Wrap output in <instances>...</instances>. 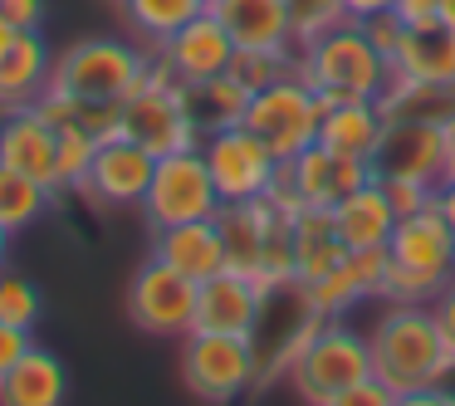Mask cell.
I'll return each instance as SVG.
<instances>
[{
    "mask_svg": "<svg viewBox=\"0 0 455 406\" xmlns=\"http://www.w3.org/2000/svg\"><path fill=\"white\" fill-rule=\"evenodd\" d=\"M284 216V206H275L269 196L259 201H226L216 211L220 226V245H226V265L245 269V275L259 279V265H265V240L275 230V220ZM265 284V279H259Z\"/></svg>",
    "mask_w": 455,
    "mask_h": 406,
    "instance_id": "ffe728a7",
    "label": "cell"
},
{
    "mask_svg": "<svg viewBox=\"0 0 455 406\" xmlns=\"http://www.w3.org/2000/svg\"><path fill=\"white\" fill-rule=\"evenodd\" d=\"M377 181H382V177H377ZM382 187H387V196L396 201V211H402V216H406V211H421V206H431V201H435V191L421 187V181H382Z\"/></svg>",
    "mask_w": 455,
    "mask_h": 406,
    "instance_id": "8d00e7d4",
    "label": "cell"
},
{
    "mask_svg": "<svg viewBox=\"0 0 455 406\" xmlns=\"http://www.w3.org/2000/svg\"><path fill=\"white\" fill-rule=\"evenodd\" d=\"M152 60H157L162 69L187 89V84H201V79L226 74L230 60H235V40H230V30L211 15V5H206V11H201L196 20L181 25L162 50H152Z\"/></svg>",
    "mask_w": 455,
    "mask_h": 406,
    "instance_id": "9a60e30c",
    "label": "cell"
},
{
    "mask_svg": "<svg viewBox=\"0 0 455 406\" xmlns=\"http://www.w3.org/2000/svg\"><path fill=\"white\" fill-rule=\"evenodd\" d=\"M318 123H323V99L314 93V84L299 79V69L284 74V79H275L269 89L250 93L245 128L255 132L279 162H289V157H299L304 147H314Z\"/></svg>",
    "mask_w": 455,
    "mask_h": 406,
    "instance_id": "9c48e42d",
    "label": "cell"
},
{
    "mask_svg": "<svg viewBox=\"0 0 455 406\" xmlns=\"http://www.w3.org/2000/svg\"><path fill=\"white\" fill-rule=\"evenodd\" d=\"M323 308L314 304V289L299 275L269 279L259 294V314L250 328V347H255V386H269L279 377H289L294 357L304 353V343L318 333Z\"/></svg>",
    "mask_w": 455,
    "mask_h": 406,
    "instance_id": "277c9868",
    "label": "cell"
},
{
    "mask_svg": "<svg viewBox=\"0 0 455 406\" xmlns=\"http://www.w3.org/2000/svg\"><path fill=\"white\" fill-rule=\"evenodd\" d=\"M0 318L15 323V328H30V333H35V323L44 318V299H40V289H35L25 275L0 269Z\"/></svg>",
    "mask_w": 455,
    "mask_h": 406,
    "instance_id": "d6a6232c",
    "label": "cell"
},
{
    "mask_svg": "<svg viewBox=\"0 0 455 406\" xmlns=\"http://www.w3.org/2000/svg\"><path fill=\"white\" fill-rule=\"evenodd\" d=\"M113 5H118V0H113Z\"/></svg>",
    "mask_w": 455,
    "mask_h": 406,
    "instance_id": "c3c4849f",
    "label": "cell"
},
{
    "mask_svg": "<svg viewBox=\"0 0 455 406\" xmlns=\"http://www.w3.org/2000/svg\"><path fill=\"white\" fill-rule=\"evenodd\" d=\"M445 132H451V181H455V123H451Z\"/></svg>",
    "mask_w": 455,
    "mask_h": 406,
    "instance_id": "7dc6e473",
    "label": "cell"
},
{
    "mask_svg": "<svg viewBox=\"0 0 455 406\" xmlns=\"http://www.w3.org/2000/svg\"><path fill=\"white\" fill-rule=\"evenodd\" d=\"M363 30H367V40L392 60V50H396V40H402L406 25H402V15H396V11H382V15H372V20H363Z\"/></svg>",
    "mask_w": 455,
    "mask_h": 406,
    "instance_id": "e575fe53",
    "label": "cell"
},
{
    "mask_svg": "<svg viewBox=\"0 0 455 406\" xmlns=\"http://www.w3.org/2000/svg\"><path fill=\"white\" fill-rule=\"evenodd\" d=\"M441 20H451V25H455V0H445V5H441Z\"/></svg>",
    "mask_w": 455,
    "mask_h": 406,
    "instance_id": "bcb514c9",
    "label": "cell"
},
{
    "mask_svg": "<svg viewBox=\"0 0 455 406\" xmlns=\"http://www.w3.org/2000/svg\"><path fill=\"white\" fill-rule=\"evenodd\" d=\"M294 69L304 84H314V93L323 103L333 99H387L396 69L372 40H367L363 20H343L333 30L314 35L308 44L294 50Z\"/></svg>",
    "mask_w": 455,
    "mask_h": 406,
    "instance_id": "7a4b0ae2",
    "label": "cell"
},
{
    "mask_svg": "<svg viewBox=\"0 0 455 406\" xmlns=\"http://www.w3.org/2000/svg\"><path fill=\"white\" fill-rule=\"evenodd\" d=\"M69 396V372L50 347L30 343L20 362L0 377V402L5 406H60Z\"/></svg>",
    "mask_w": 455,
    "mask_h": 406,
    "instance_id": "484cf974",
    "label": "cell"
},
{
    "mask_svg": "<svg viewBox=\"0 0 455 406\" xmlns=\"http://www.w3.org/2000/svg\"><path fill=\"white\" fill-rule=\"evenodd\" d=\"M30 343H35L30 328H15V323H5V318H0V377L20 362V353H25Z\"/></svg>",
    "mask_w": 455,
    "mask_h": 406,
    "instance_id": "d590c367",
    "label": "cell"
},
{
    "mask_svg": "<svg viewBox=\"0 0 455 406\" xmlns=\"http://www.w3.org/2000/svg\"><path fill=\"white\" fill-rule=\"evenodd\" d=\"M211 15L230 30L235 50H294L289 0H211Z\"/></svg>",
    "mask_w": 455,
    "mask_h": 406,
    "instance_id": "44dd1931",
    "label": "cell"
},
{
    "mask_svg": "<svg viewBox=\"0 0 455 406\" xmlns=\"http://www.w3.org/2000/svg\"><path fill=\"white\" fill-rule=\"evenodd\" d=\"M230 74H235L250 93H259V89H269L275 79L294 74V50H235Z\"/></svg>",
    "mask_w": 455,
    "mask_h": 406,
    "instance_id": "1f68e13d",
    "label": "cell"
},
{
    "mask_svg": "<svg viewBox=\"0 0 455 406\" xmlns=\"http://www.w3.org/2000/svg\"><path fill=\"white\" fill-rule=\"evenodd\" d=\"M382 128H387V113L377 99H333V103H323L318 142L343 152V157L372 162L377 142H382Z\"/></svg>",
    "mask_w": 455,
    "mask_h": 406,
    "instance_id": "cb8c5ba5",
    "label": "cell"
},
{
    "mask_svg": "<svg viewBox=\"0 0 455 406\" xmlns=\"http://www.w3.org/2000/svg\"><path fill=\"white\" fill-rule=\"evenodd\" d=\"M367 343H372V372L396 392V402L441 396V382L455 372V357L435 328L431 304L387 299L377 323L367 328Z\"/></svg>",
    "mask_w": 455,
    "mask_h": 406,
    "instance_id": "6da1fadb",
    "label": "cell"
},
{
    "mask_svg": "<svg viewBox=\"0 0 455 406\" xmlns=\"http://www.w3.org/2000/svg\"><path fill=\"white\" fill-rule=\"evenodd\" d=\"M308 289H314V304L323 308V318H343L357 304L387 299V250H347L343 265H333Z\"/></svg>",
    "mask_w": 455,
    "mask_h": 406,
    "instance_id": "ac0fdd59",
    "label": "cell"
},
{
    "mask_svg": "<svg viewBox=\"0 0 455 406\" xmlns=\"http://www.w3.org/2000/svg\"><path fill=\"white\" fill-rule=\"evenodd\" d=\"M206 5L211 0H118V11H123V20H128L132 40L152 44V50H162V44H167L187 20H196Z\"/></svg>",
    "mask_w": 455,
    "mask_h": 406,
    "instance_id": "f1b7e54d",
    "label": "cell"
},
{
    "mask_svg": "<svg viewBox=\"0 0 455 406\" xmlns=\"http://www.w3.org/2000/svg\"><path fill=\"white\" fill-rule=\"evenodd\" d=\"M372 377V343L363 328H353L347 318H323L318 333L304 343V353L294 357L284 382L304 396L308 406H343V396L357 382Z\"/></svg>",
    "mask_w": 455,
    "mask_h": 406,
    "instance_id": "5b68a950",
    "label": "cell"
},
{
    "mask_svg": "<svg viewBox=\"0 0 455 406\" xmlns=\"http://www.w3.org/2000/svg\"><path fill=\"white\" fill-rule=\"evenodd\" d=\"M396 0H343V11H347V20H372V15H382V11H392Z\"/></svg>",
    "mask_w": 455,
    "mask_h": 406,
    "instance_id": "b9f144b4",
    "label": "cell"
},
{
    "mask_svg": "<svg viewBox=\"0 0 455 406\" xmlns=\"http://www.w3.org/2000/svg\"><path fill=\"white\" fill-rule=\"evenodd\" d=\"M392 402H396V392H392V386H387L377 372L367 377V382H357L353 392L343 396V406H392Z\"/></svg>",
    "mask_w": 455,
    "mask_h": 406,
    "instance_id": "f35d334b",
    "label": "cell"
},
{
    "mask_svg": "<svg viewBox=\"0 0 455 406\" xmlns=\"http://www.w3.org/2000/svg\"><path fill=\"white\" fill-rule=\"evenodd\" d=\"M259 294H265V284L255 275H245L235 265L216 269L196 284V328H206V333H250L259 314Z\"/></svg>",
    "mask_w": 455,
    "mask_h": 406,
    "instance_id": "2e32d148",
    "label": "cell"
},
{
    "mask_svg": "<svg viewBox=\"0 0 455 406\" xmlns=\"http://www.w3.org/2000/svg\"><path fill=\"white\" fill-rule=\"evenodd\" d=\"M54 152H60V128L35 103L0 108V162L5 167H20L30 177L60 187V177H54Z\"/></svg>",
    "mask_w": 455,
    "mask_h": 406,
    "instance_id": "e0dca14e",
    "label": "cell"
},
{
    "mask_svg": "<svg viewBox=\"0 0 455 406\" xmlns=\"http://www.w3.org/2000/svg\"><path fill=\"white\" fill-rule=\"evenodd\" d=\"M392 69L406 84H455V25L441 15L406 25L392 50Z\"/></svg>",
    "mask_w": 455,
    "mask_h": 406,
    "instance_id": "d6986e66",
    "label": "cell"
},
{
    "mask_svg": "<svg viewBox=\"0 0 455 406\" xmlns=\"http://www.w3.org/2000/svg\"><path fill=\"white\" fill-rule=\"evenodd\" d=\"M201 152H206V167H211V181L220 191V206L226 201H259L269 196L279 177V157L245 128H220V132H206L201 138Z\"/></svg>",
    "mask_w": 455,
    "mask_h": 406,
    "instance_id": "7c38bea8",
    "label": "cell"
},
{
    "mask_svg": "<svg viewBox=\"0 0 455 406\" xmlns=\"http://www.w3.org/2000/svg\"><path fill=\"white\" fill-rule=\"evenodd\" d=\"M152 167H157V157H152L142 142H132L118 132V138L99 142V152H93V162H89V177H84L79 191L93 206H142Z\"/></svg>",
    "mask_w": 455,
    "mask_h": 406,
    "instance_id": "5bb4252c",
    "label": "cell"
},
{
    "mask_svg": "<svg viewBox=\"0 0 455 406\" xmlns=\"http://www.w3.org/2000/svg\"><path fill=\"white\" fill-rule=\"evenodd\" d=\"M11 235H15V230L0 220V269H5V259H11Z\"/></svg>",
    "mask_w": 455,
    "mask_h": 406,
    "instance_id": "f6af8a7d",
    "label": "cell"
},
{
    "mask_svg": "<svg viewBox=\"0 0 455 406\" xmlns=\"http://www.w3.org/2000/svg\"><path fill=\"white\" fill-rule=\"evenodd\" d=\"M435 211L445 216V226H451V235H455V181H445V187L435 191Z\"/></svg>",
    "mask_w": 455,
    "mask_h": 406,
    "instance_id": "7bdbcfd3",
    "label": "cell"
},
{
    "mask_svg": "<svg viewBox=\"0 0 455 406\" xmlns=\"http://www.w3.org/2000/svg\"><path fill=\"white\" fill-rule=\"evenodd\" d=\"M123 138L142 142L152 157L162 152H177V147H196L201 132L196 118L187 108V89L152 60V69L142 74V84L123 99Z\"/></svg>",
    "mask_w": 455,
    "mask_h": 406,
    "instance_id": "ba28073f",
    "label": "cell"
},
{
    "mask_svg": "<svg viewBox=\"0 0 455 406\" xmlns=\"http://www.w3.org/2000/svg\"><path fill=\"white\" fill-rule=\"evenodd\" d=\"M128 318L152 338H187L196 328V279L148 255L128 289Z\"/></svg>",
    "mask_w": 455,
    "mask_h": 406,
    "instance_id": "4fadbf2b",
    "label": "cell"
},
{
    "mask_svg": "<svg viewBox=\"0 0 455 406\" xmlns=\"http://www.w3.org/2000/svg\"><path fill=\"white\" fill-rule=\"evenodd\" d=\"M142 226L162 230V226H187V220H211L220 211V191L211 181L206 152L196 147H177L162 152L157 167H152L148 196H142Z\"/></svg>",
    "mask_w": 455,
    "mask_h": 406,
    "instance_id": "52a82bcc",
    "label": "cell"
},
{
    "mask_svg": "<svg viewBox=\"0 0 455 406\" xmlns=\"http://www.w3.org/2000/svg\"><path fill=\"white\" fill-rule=\"evenodd\" d=\"M372 177L382 181H421L441 191L451 181V132L431 118H387L382 142L372 152Z\"/></svg>",
    "mask_w": 455,
    "mask_h": 406,
    "instance_id": "8fae6325",
    "label": "cell"
},
{
    "mask_svg": "<svg viewBox=\"0 0 455 406\" xmlns=\"http://www.w3.org/2000/svg\"><path fill=\"white\" fill-rule=\"evenodd\" d=\"M148 69L152 54L142 44L118 40V35H93V40H79L64 54H54L50 89L69 93L79 103H123Z\"/></svg>",
    "mask_w": 455,
    "mask_h": 406,
    "instance_id": "8992f818",
    "label": "cell"
},
{
    "mask_svg": "<svg viewBox=\"0 0 455 406\" xmlns=\"http://www.w3.org/2000/svg\"><path fill=\"white\" fill-rule=\"evenodd\" d=\"M15 35H20V30H15V25L5 20V11H0V60H5V50L15 44Z\"/></svg>",
    "mask_w": 455,
    "mask_h": 406,
    "instance_id": "ee69618b",
    "label": "cell"
},
{
    "mask_svg": "<svg viewBox=\"0 0 455 406\" xmlns=\"http://www.w3.org/2000/svg\"><path fill=\"white\" fill-rule=\"evenodd\" d=\"M187 108L196 118V132H220V128H235L245 123V108H250V89L235 79V74H216V79H201V84H187Z\"/></svg>",
    "mask_w": 455,
    "mask_h": 406,
    "instance_id": "83f0119b",
    "label": "cell"
},
{
    "mask_svg": "<svg viewBox=\"0 0 455 406\" xmlns=\"http://www.w3.org/2000/svg\"><path fill=\"white\" fill-rule=\"evenodd\" d=\"M93 152H99V138H93V132H84L79 123L60 128V152H54V177H60V191H64V187H69V191L84 187Z\"/></svg>",
    "mask_w": 455,
    "mask_h": 406,
    "instance_id": "4dcf8cb0",
    "label": "cell"
},
{
    "mask_svg": "<svg viewBox=\"0 0 455 406\" xmlns=\"http://www.w3.org/2000/svg\"><path fill=\"white\" fill-rule=\"evenodd\" d=\"M54 196H60V187L0 162V220L11 230H30L35 220H44L54 211Z\"/></svg>",
    "mask_w": 455,
    "mask_h": 406,
    "instance_id": "f546056e",
    "label": "cell"
},
{
    "mask_svg": "<svg viewBox=\"0 0 455 406\" xmlns=\"http://www.w3.org/2000/svg\"><path fill=\"white\" fill-rule=\"evenodd\" d=\"M441 5H445V0H396L392 11L402 15V25H416V20H435Z\"/></svg>",
    "mask_w": 455,
    "mask_h": 406,
    "instance_id": "60d3db41",
    "label": "cell"
},
{
    "mask_svg": "<svg viewBox=\"0 0 455 406\" xmlns=\"http://www.w3.org/2000/svg\"><path fill=\"white\" fill-rule=\"evenodd\" d=\"M152 259L181 269L187 279H206L216 269H226V245H220V226L211 220H187V226H162L152 230Z\"/></svg>",
    "mask_w": 455,
    "mask_h": 406,
    "instance_id": "603a6c76",
    "label": "cell"
},
{
    "mask_svg": "<svg viewBox=\"0 0 455 406\" xmlns=\"http://www.w3.org/2000/svg\"><path fill=\"white\" fill-rule=\"evenodd\" d=\"M289 20H294V50H299V44H308L314 35L343 25L347 11H343V0H289Z\"/></svg>",
    "mask_w": 455,
    "mask_h": 406,
    "instance_id": "836d02e7",
    "label": "cell"
},
{
    "mask_svg": "<svg viewBox=\"0 0 455 406\" xmlns=\"http://www.w3.org/2000/svg\"><path fill=\"white\" fill-rule=\"evenodd\" d=\"M451 279H455V235L445 226V216L435 211V201L421 211H406L396 220L392 240H387V299L431 304Z\"/></svg>",
    "mask_w": 455,
    "mask_h": 406,
    "instance_id": "3957f363",
    "label": "cell"
},
{
    "mask_svg": "<svg viewBox=\"0 0 455 406\" xmlns=\"http://www.w3.org/2000/svg\"><path fill=\"white\" fill-rule=\"evenodd\" d=\"M0 11L15 30H44V0H0Z\"/></svg>",
    "mask_w": 455,
    "mask_h": 406,
    "instance_id": "74e56055",
    "label": "cell"
},
{
    "mask_svg": "<svg viewBox=\"0 0 455 406\" xmlns=\"http://www.w3.org/2000/svg\"><path fill=\"white\" fill-rule=\"evenodd\" d=\"M333 220H338V240H343L347 250H387V240H392L402 211H396L392 196H387L382 181L372 177V181H363L353 196L338 201Z\"/></svg>",
    "mask_w": 455,
    "mask_h": 406,
    "instance_id": "7402d4cb",
    "label": "cell"
},
{
    "mask_svg": "<svg viewBox=\"0 0 455 406\" xmlns=\"http://www.w3.org/2000/svg\"><path fill=\"white\" fill-rule=\"evenodd\" d=\"M347 245L338 240L333 206H299L294 211V275L304 284L323 279L333 265H343Z\"/></svg>",
    "mask_w": 455,
    "mask_h": 406,
    "instance_id": "4316f807",
    "label": "cell"
},
{
    "mask_svg": "<svg viewBox=\"0 0 455 406\" xmlns=\"http://www.w3.org/2000/svg\"><path fill=\"white\" fill-rule=\"evenodd\" d=\"M181 382L211 406H230L255 392V347L250 333H206L191 328L181 338Z\"/></svg>",
    "mask_w": 455,
    "mask_h": 406,
    "instance_id": "30bf717a",
    "label": "cell"
},
{
    "mask_svg": "<svg viewBox=\"0 0 455 406\" xmlns=\"http://www.w3.org/2000/svg\"><path fill=\"white\" fill-rule=\"evenodd\" d=\"M54 74V50L44 40V30H20L15 44L0 60V108H15V103H35L50 89Z\"/></svg>",
    "mask_w": 455,
    "mask_h": 406,
    "instance_id": "d4e9b609",
    "label": "cell"
},
{
    "mask_svg": "<svg viewBox=\"0 0 455 406\" xmlns=\"http://www.w3.org/2000/svg\"><path fill=\"white\" fill-rule=\"evenodd\" d=\"M431 314H435V328H441L445 347H451V357H455V279L431 299Z\"/></svg>",
    "mask_w": 455,
    "mask_h": 406,
    "instance_id": "ab89813d",
    "label": "cell"
}]
</instances>
